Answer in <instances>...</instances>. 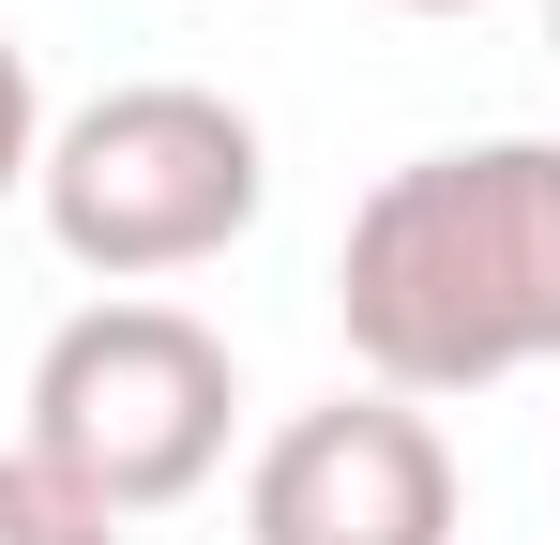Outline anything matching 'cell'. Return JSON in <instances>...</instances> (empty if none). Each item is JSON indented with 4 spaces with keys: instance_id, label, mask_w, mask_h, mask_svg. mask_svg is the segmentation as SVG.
Instances as JSON below:
<instances>
[{
    "instance_id": "6da1fadb",
    "label": "cell",
    "mask_w": 560,
    "mask_h": 545,
    "mask_svg": "<svg viewBox=\"0 0 560 545\" xmlns=\"http://www.w3.org/2000/svg\"><path fill=\"white\" fill-rule=\"evenodd\" d=\"M334 318L349 363L409 409L560 363V137L409 152L334 243Z\"/></svg>"
},
{
    "instance_id": "7a4b0ae2",
    "label": "cell",
    "mask_w": 560,
    "mask_h": 545,
    "mask_svg": "<svg viewBox=\"0 0 560 545\" xmlns=\"http://www.w3.org/2000/svg\"><path fill=\"white\" fill-rule=\"evenodd\" d=\"M228 425H243V363L212 318L183 303H152V288H121V303H77L46 349H31V440L92 515H167L197 500L212 469H228Z\"/></svg>"
},
{
    "instance_id": "3957f363",
    "label": "cell",
    "mask_w": 560,
    "mask_h": 545,
    "mask_svg": "<svg viewBox=\"0 0 560 545\" xmlns=\"http://www.w3.org/2000/svg\"><path fill=\"white\" fill-rule=\"evenodd\" d=\"M46 243L106 288H152V272H197L228 258L243 228H258V197H273V152H258V121L228 106V91L197 77H121L92 91L61 137H46Z\"/></svg>"
},
{
    "instance_id": "277c9868",
    "label": "cell",
    "mask_w": 560,
    "mask_h": 545,
    "mask_svg": "<svg viewBox=\"0 0 560 545\" xmlns=\"http://www.w3.org/2000/svg\"><path fill=\"white\" fill-rule=\"evenodd\" d=\"M243 545H455V440L378 379L288 409L243 469Z\"/></svg>"
},
{
    "instance_id": "5b68a950",
    "label": "cell",
    "mask_w": 560,
    "mask_h": 545,
    "mask_svg": "<svg viewBox=\"0 0 560 545\" xmlns=\"http://www.w3.org/2000/svg\"><path fill=\"white\" fill-rule=\"evenodd\" d=\"M0 545H121V515H92L46 454H0Z\"/></svg>"
},
{
    "instance_id": "8992f818",
    "label": "cell",
    "mask_w": 560,
    "mask_h": 545,
    "mask_svg": "<svg viewBox=\"0 0 560 545\" xmlns=\"http://www.w3.org/2000/svg\"><path fill=\"white\" fill-rule=\"evenodd\" d=\"M46 137H61V121H46V91H31V46L0 31V197L46 182Z\"/></svg>"
},
{
    "instance_id": "52a82bcc",
    "label": "cell",
    "mask_w": 560,
    "mask_h": 545,
    "mask_svg": "<svg viewBox=\"0 0 560 545\" xmlns=\"http://www.w3.org/2000/svg\"><path fill=\"white\" fill-rule=\"evenodd\" d=\"M394 15H469V0H394Z\"/></svg>"
},
{
    "instance_id": "ba28073f",
    "label": "cell",
    "mask_w": 560,
    "mask_h": 545,
    "mask_svg": "<svg viewBox=\"0 0 560 545\" xmlns=\"http://www.w3.org/2000/svg\"><path fill=\"white\" fill-rule=\"evenodd\" d=\"M546 46H560V0H546Z\"/></svg>"
}]
</instances>
